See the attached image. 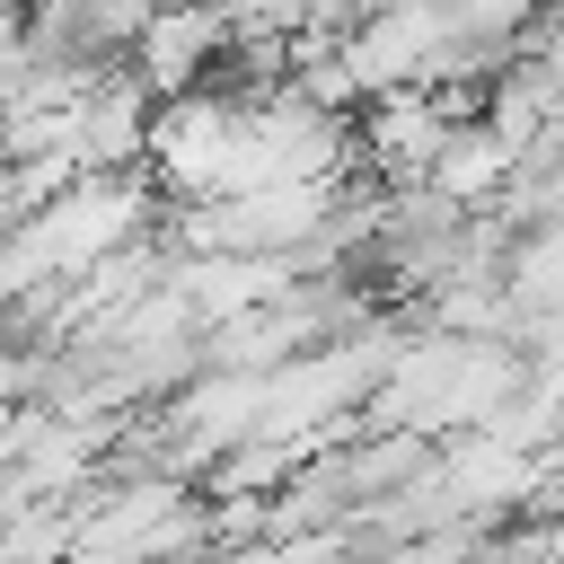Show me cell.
Returning a JSON list of instances; mask_svg holds the SVG:
<instances>
[{
  "label": "cell",
  "mask_w": 564,
  "mask_h": 564,
  "mask_svg": "<svg viewBox=\"0 0 564 564\" xmlns=\"http://www.w3.org/2000/svg\"><path fill=\"white\" fill-rule=\"evenodd\" d=\"M229 564H361V555H352V529H300V538H256Z\"/></svg>",
  "instance_id": "obj_6"
},
{
  "label": "cell",
  "mask_w": 564,
  "mask_h": 564,
  "mask_svg": "<svg viewBox=\"0 0 564 564\" xmlns=\"http://www.w3.org/2000/svg\"><path fill=\"white\" fill-rule=\"evenodd\" d=\"M229 35H238V18H229L220 0H167V9H150V26L132 35V70H141L159 97L212 88V70H220Z\"/></svg>",
  "instance_id": "obj_2"
},
{
  "label": "cell",
  "mask_w": 564,
  "mask_h": 564,
  "mask_svg": "<svg viewBox=\"0 0 564 564\" xmlns=\"http://www.w3.org/2000/svg\"><path fill=\"white\" fill-rule=\"evenodd\" d=\"M247 106L256 97H229V88H185V97H159V132H150V176L167 203H212V194H238V167H247Z\"/></svg>",
  "instance_id": "obj_1"
},
{
  "label": "cell",
  "mask_w": 564,
  "mask_h": 564,
  "mask_svg": "<svg viewBox=\"0 0 564 564\" xmlns=\"http://www.w3.org/2000/svg\"><path fill=\"white\" fill-rule=\"evenodd\" d=\"M150 132H159V88L132 62L79 97V167H150Z\"/></svg>",
  "instance_id": "obj_4"
},
{
  "label": "cell",
  "mask_w": 564,
  "mask_h": 564,
  "mask_svg": "<svg viewBox=\"0 0 564 564\" xmlns=\"http://www.w3.org/2000/svg\"><path fill=\"white\" fill-rule=\"evenodd\" d=\"M511 167H520V150H511L485 115H467V123H449V141H441V159H432V176H423V185H441L449 203L485 212V203H502Z\"/></svg>",
  "instance_id": "obj_5"
},
{
  "label": "cell",
  "mask_w": 564,
  "mask_h": 564,
  "mask_svg": "<svg viewBox=\"0 0 564 564\" xmlns=\"http://www.w3.org/2000/svg\"><path fill=\"white\" fill-rule=\"evenodd\" d=\"M449 123L458 115L432 88H388V97L361 106V167L388 176V185H423L432 159H441V141H449Z\"/></svg>",
  "instance_id": "obj_3"
}]
</instances>
